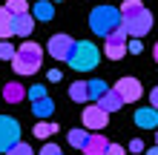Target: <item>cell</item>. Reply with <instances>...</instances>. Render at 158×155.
I'll use <instances>...</instances> for the list:
<instances>
[{"mask_svg": "<svg viewBox=\"0 0 158 155\" xmlns=\"http://www.w3.org/2000/svg\"><path fill=\"white\" fill-rule=\"evenodd\" d=\"M12 23H15V14L9 12L6 6H0V40H9L15 35V26Z\"/></svg>", "mask_w": 158, "mask_h": 155, "instance_id": "9a60e30c", "label": "cell"}, {"mask_svg": "<svg viewBox=\"0 0 158 155\" xmlns=\"http://www.w3.org/2000/svg\"><path fill=\"white\" fill-rule=\"evenodd\" d=\"M6 9L12 14H23V12H29V3L26 0H6Z\"/></svg>", "mask_w": 158, "mask_h": 155, "instance_id": "7402d4cb", "label": "cell"}, {"mask_svg": "<svg viewBox=\"0 0 158 155\" xmlns=\"http://www.w3.org/2000/svg\"><path fill=\"white\" fill-rule=\"evenodd\" d=\"M152 55H155V60H158V43H155V49H152Z\"/></svg>", "mask_w": 158, "mask_h": 155, "instance_id": "836d02e7", "label": "cell"}, {"mask_svg": "<svg viewBox=\"0 0 158 155\" xmlns=\"http://www.w3.org/2000/svg\"><path fill=\"white\" fill-rule=\"evenodd\" d=\"M23 98H26V89H23V84L12 80V84H6V86H3V101H6V104H20Z\"/></svg>", "mask_w": 158, "mask_h": 155, "instance_id": "4fadbf2b", "label": "cell"}, {"mask_svg": "<svg viewBox=\"0 0 158 155\" xmlns=\"http://www.w3.org/2000/svg\"><path fill=\"white\" fill-rule=\"evenodd\" d=\"M49 55L55 60H69L72 52H75V40L69 38V35H55V38H49Z\"/></svg>", "mask_w": 158, "mask_h": 155, "instance_id": "52a82bcc", "label": "cell"}, {"mask_svg": "<svg viewBox=\"0 0 158 155\" xmlns=\"http://www.w3.org/2000/svg\"><path fill=\"white\" fill-rule=\"evenodd\" d=\"M69 98H72L75 104L89 101V86H86V80H75V84L69 86Z\"/></svg>", "mask_w": 158, "mask_h": 155, "instance_id": "2e32d148", "label": "cell"}, {"mask_svg": "<svg viewBox=\"0 0 158 155\" xmlns=\"http://www.w3.org/2000/svg\"><path fill=\"white\" fill-rule=\"evenodd\" d=\"M55 132H58V124H52V121H40L35 126V138H49Z\"/></svg>", "mask_w": 158, "mask_h": 155, "instance_id": "44dd1931", "label": "cell"}, {"mask_svg": "<svg viewBox=\"0 0 158 155\" xmlns=\"http://www.w3.org/2000/svg\"><path fill=\"white\" fill-rule=\"evenodd\" d=\"M15 52H17V49H15L9 40H0V60H12Z\"/></svg>", "mask_w": 158, "mask_h": 155, "instance_id": "603a6c76", "label": "cell"}, {"mask_svg": "<svg viewBox=\"0 0 158 155\" xmlns=\"http://www.w3.org/2000/svg\"><path fill=\"white\" fill-rule=\"evenodd\" d=\"M121 9L118 6H98L89 12V29L101 35V38H109L115 29H121Z\"/></svg>", "mask_w": 158, "mask_h": 155, "instance_id": "6da1fadb", "label": "cell"}, {"mask_svg": "<svg viewBox=\"0 0 158 155\" xmlns=\"http://www.w3.org/2000/svg\"><path fill=\"white\" fill-rule=\"evenodd\" d=\"M66 138H69V144H72V147H86V141H89V132L86 129H69V135H66Z\"/></svg>", "mask_w": 158, "mask_h": 155, "instance_id": "ffe728a7", "label": "cell"}, {"mask_svg": "<svg viewBox=\"0 0 158 155\" xmlns=\"http://www.w3.org/2000/svg\"><path fill=\"white\" fill-rule=\"evenodd\" d=\"M35 20H52L55 17V6L49 3V0H40V3H35Z\"/></svg>", "mask_w": 158, "mask_h": 155, "instance_id": "ac0fdd59", "label": "cell"}, {"mask_svg": "<svg viewBox=\"0 0 158 155\" xmlns=\"http://www.w3.org/2000/svg\"><path fill=\"white\" fill-rule=\"evenodd\" d=\"M15 35H20V38H29V35L35 32V14L23 12V14H15Z\"/></svg>", "mask_w": 158, "mask_h": 155, "instance_id": "8fae6325", "label": "cell"}, {"mask_svg": "<svg viewBox=\"0 0 158 155\" xmlns=\"http://www.w3.org/2000/svg\"><path fill=\"white\" fill-rule=\"evenodd\" d=\"M40 63H43V49L35 40H26L12 58V66H15L17 75H35L40 69Z\"/></svg>", "mask_w": 158, "mask_h": 155, "instance_id": "7a4b0ae2", "label": "cell"}, {"mask_svg": "<svg viewBox=\"0 0 158 155\" xmlns=\"http://www.w3.org/2000/svg\"><path fill=\"white\" fill-rule=\"evenodd\" d=\"M121 17H124L121 26H124V32L129 38H144V35L152 29V14L147 12V6L135 9V12H129V14H121Z\"/></svg>", "mask_w": 158, "mask_h": 155, "instance_id": "277c9868", "label": "cell"}, {"mask_svg": "<svg viewBox=\"0 0 158 155\" xmlns=\"http://www.w3.org/2000/svg\"><path fill=\"white\" fill-rule=\"evenodd\" d=\"M127 49H129V52H132V55H138V52H141V49H144V46H141V38H132V40H129V43H127Z\"/></svg>", "mask_w": 158, "mask_h": 155, "instance_id": "4316f807", "label": "cell"}, {"mask_svg": "<svg viewBox=\"0 0 158 155\" xmlns=\"http://www.w3.org/2000/svg\"><path fill=\"white\" fill-rule=\"evenodd\" d=\"M106 147H109V141L101 132H95V135H89L86 147H83V155H106Z\"/></svg>", "mask_w": 158, "mask_h": 155, "instance_id": "7c38bea8", "label": "cell"}, {"mask_svg": "<svg viewBox=\"0 0 158 155\" xmlns=\"http://www.w3.org/2000/svg\"><path fill=\"white\" fill-rule=\"evenodd\" d=\"M150 101H152V109H158V86L150 92Z\"/></svg>", "mask_w": 158, "mask_h": 155, "instance_id": "4dcf8cb0", "label": "cell"}, {"mask_svg": "<svg viewBox=\"0 0 158 155\" xmlns=\"http://www.w3.org/2000/svg\"><path fill=\"white\" fill-rule=\"evenodd\" d=\"M135 126L141 129H158V109H138L135 112Z\"/></svg>", "mask_w": 158, "mask_h": 155, "instance_id": "30bf717a", "label": "cell"}, {"mask_svg": "<svg viewBox=\"0 0 158 155\" xmlns=\"http://www.w3.org/2000/svg\"><path fill=\"white\" fill-rule=\"evenodd\" d=\"M81 121H83V126H86V129L101 132V129H104V126L109 124V112H104V109H101L98 104H92V106H86V109H83Z\"/></svg>", "mask_w": 158, "mask_h": 155, "instance_id": "ba28073f", "label": "cell"}, {"mask_svg": "<svg viewBox=\"0 0 158 155\" xmlns=\"http://www.w3.org/2000/svg\"><path fill=\"white\" fill-rule=\"evenodd\" d=\"M118 9H121V14H129V12H135V9H144V3L141 0H124Z\"/></svg>", "mask_w": 158, "mask_h": 155, "instance_id": "cb8c5ba5", "label": "cell"}, {"mask_svg": "<svg viewBox=\"0 0 158 155\" xmlns=\"http://www.w3.org/2000/svg\"><path fill=\"white\" fill-rule=\"evenodd\" d=\"M95 104L104 109V112H115V109H121V106H124V98H121L115 89H106V95L101 98V101H95Z\"/></svg>", "mask_w": 158, "mask_h": 155, "instance_id": "5bb4252c", "label": "cell"}, {"mask_svg": "<svg viewBox=\"0 0 158 155\" xmlns=\"http://www.w3.org/2000/svg\"><path fill=\"white\" fill-rule=\"evenodd\" d=\"M29 98L32 101H40V98H46V89L38 84V86H29Z\"/></svg>", "mask_w": 158, "mask_h": 155, "instance_id": "484cf974", "label": "cell"}, {"mask_svg": "<svg viewBox=\"0 0 158 155\" xmlns=\"http://www.w3.org/2000/svg\"><path fill=\"white\" fill-rule=\"evenodd\" d=\"M32 112L38 118H49L55 112V101L52 98H40V101H32Z\"/></svg>", "mask_w": 158, "mask_h": 155, "instance_id": "e0dca14e", "label": "cell"}, {"mask_svg": "<svg viewBox=\"0 0 158 155\" xmlns=\"http://www.w3.org/2000/svg\"><path fill=\"white\" fill-rule=\"evenodd\" d=\"M86 86H89V101H101V98L106 95V89H109V86H106L101 78H95V80H86Z\"/></svg>", "mask_w": 158, "mask_h": 155, "instance_id": "d6986e66", "label": "cell"}, {"mask_svg": "<svg viewBox=\"0 0 158 155\" xmlns=\"http://www.w3.org/2000/svg\"><path fill=\"white\" fill-rule=\"evenodd\" d=\"M155 147H158V129H155Z\"/></svg>", "mask_w": 158, "mask_h": 155, "instance_id": "e575fe53", "label": "cell"}, {"mask_svg": "<svg viewBox=\"0 0 158 155\" xmlns=\"http://www.w3.org/2000/svg\"><path fill=\"white\" fill-rule=\"evenodd\" d=\"M115 92L124 98V104H129V101H138V98H141L144 86H141V80H138V78H118Z\"/></svg>", "mask_w": 158, "mask_h": 155, "instance_id": "9c48e42d", "label": "cell"}, {"mask_svg": "<svg viewBox=\"0 0 158 155\" xmlns=\"http://www.w3.org/2000/svg\"><path fill=\"white\" fill-rule=\"evenodd\" d=\"M40 155H63V152H60V147H55V144H46L40 149Z\"/></svg>", "mask_w": 158, "mask_h": 155, "instance_id": "83f0119b", "label": "cell"}, {"mask_svg": "<svg viewBox=\"0 0 158 155\" xmlns=\"http://www.w3.org/2000/svg\"><path fill=\"white\" fill-rule=\"evenodd\" d=\"M98 58H101V55H98L95 43L81 40V43H75V52H72V58H69V66L75 72H89V69L98 66Z\"/></svg>", "mask_w": 158, "mask_h": 155, "instance_id": "3957f363", "label": "cell"}, {"mask_svg": "<svg viewBox=\"0 0 158 155\" xmlns=\"http://www.w3.org/2000/svg\"><path fill=\"white\" fill-rule=\"evenodd\" d=\"M127 38H129V35L124 32V26L115 29L109 38H104V55H106V58H112V60H121V58L129 52V49H127Z\"/></svg>", "mask_w": 158, "mask_h": 155, "instance_id": "8992f818", "label": "cell"}, {"mask_svg": "<svg viewBox=\"0 0 158 155\" xmlns=\"http://www.w3.org/2000/svg\"><path fill=\"white\" fill-rule=\"evenodd\" d=\"M144 155H158V147H152V149H147Z\"/></svg>", "mask_w": 158, "mask_h": 155, "instance_id": "d6a6232c", "label": "cell"}, {"mask_svg": "<svg viewBox=\"0 0 158 155\" xmlns=\"http://www.w3.org/2000/svg\"><path fill=\"white\" fill-rule=\"evenodd\" d=\"M129 149H132V152H144V141L132 138V141H129Z\"/></svg>", "mask_w": 158, "mask_h": 155, "instance_id": "f546056e", "label": "cell"}, {"mask_svg": "<svg viewBox=\"0 0 158 155\" xmlns=\"http://www.w3.org/2000/svg\"><path fill=\"white\" fill-rule=\"evenodd\" d=\"M6 155H35V152H32V147H29V144H17V147H12Z\"/></svg>", "mask_w": 158, "mask_h": 155, "instance_id": "d4e9b609", "label": "cell"}, {"mask_svg": "<svg viewBox=\"0 0 158 155\" xmlns=\"http://www.w3.org/2000/svg\"><path fill=\"white\" fill-rule=\"evenodd\" d=\"M20 144V124L9 115H0V152H9Z\"/></svg>", "mask_w": 158, "mask_h": 155, "instance_id": "5b68a950", "label": "cell"}, {"mask_svg": "<svg viewBox=\"0 0 158 155\" xmlns=\"http://www.w3.org/2000/svg\"><path fill=\"white\" fill-rule=\"evenodd\" d=\"M46 78H49L52 84H58V80H60V72H58V69H52V72H49V75H46Z\"/></svg>", "mask_w": 158, "mask_h": 155, "instance_id": "1f68e13d", "label": "cell"}, {"mask_svg": "<svg viewBox=\"0 0 158 155\" xmlns=\"http://www.w3.org/2000/svg\"><path fill=\"white\" fill-rule=\"evenodd\" d=\"M106 155H127V152H124L121 144H109V147H106Z\"/></svg>", "mask_w": 158, "mask_h": 155, "instance_id": "f1b7e54d", "label": "cell"}]
</instances>
